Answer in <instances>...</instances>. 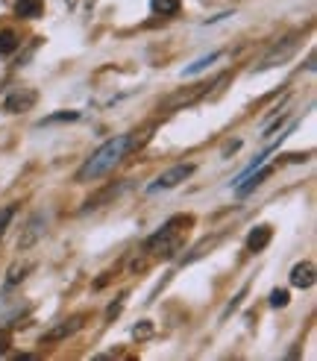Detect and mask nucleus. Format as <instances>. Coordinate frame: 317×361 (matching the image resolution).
I'll return each instance as SVG.
<instances>
[{"label": "nucleus", "mask_w": 317, "mask_h": 361, "mask_svg": "<svg viewBox=\"0 0 317 361\" xmlns=\"http://www.w3.org/2000/svg\"><path fill=\"white\" fill-rule=\"evenodd\" d=\"M130 150H132V135L130 133L109 138V141L100 144V147L82 161V168L77 171V183H97L100 176L115 171Z\"/></svg>", "instance_id": "1"}, {"label": "nucleus", "mask_w": 317, "mask_h": 361, "mask_svg": "<svg viewBox=\"0 0 317 361\" xmlns=\"http://www.w3.org/2000/svg\"><path fill=\"white\" fill-rule=\"evenodd\" d=\"M185 226H191V218H185V214H176V218H170L162 229L156 232V235L147 238L144 250L153 252V256H162V259L176 256L180 247H182V238H185Z\"/></svg>", "instance_id": "2"}, {"label": "nucleus", "mask_w": 317, "mask_h": 361, "mask_svg": "<svg viewBox=\"0 0 317 361\" xmlns=\"http://www.w3.org/2000/svg\"><path fill=\"white\" fill-rule=\"evenodd\" d=\"M294 53H297V39H282V42H276V44L261 56V62L253 68V74H261V71L276 68V65H285V62L294 56Z\"/></svg>", "instance_id": "3"}, {"label": "nucleus", "mask_w": 317, "mask_h": 361, "mask_svg": "<svg viewBox=\"0 0 317 361\" xmlns=\"http://www.w3.org/2000/svg\"><path fill=\"white\" fill-rule=\"evenodd\" d=\"M197 171L194 165H173V168H168L165 173H158L153 183H150V191H168V188H176L180 183H185V179Z\"/></svg>", "instance_id": "4"}, {"label": "nucleus", "mask_w": 317, "mask_h": 361, "mask_svg": "<svg viewBox=\"0 0 317 361\" xmlns=\"http://www.w3.org/2000/svg\"><path fill=\"white\" fill-rule=\"evenodd\" d=\"M35 100H39V94L32 92V88H15L12 94H6L4 100V112L6 115H18V112H30Z\"/></svg>", "instance_id": "5"}, {"label": "nucleus", "mask_w": 317, "mask_h": 361, "mask_svg": "<svg viewBox=\"0 0 317 361\" xmlns=\"http://www.w3.org/2000/svg\"><path fill=\"white\" fill-rule=\"evenodd\" d=\"M44 232H47V218L44 214H32L21 232V238H18V250H30L39 238H44Z\"/></svg>", "instance_id": "6"}, {"label": "nucleus", "mask_w": 317, "mask_h": 361, "mask_svg": "<svg viewBox=\"0 0 317 361\" xmlns=\"http://www.w3.org/2000/svg\"><path fill=\"white\" fill-rule=\"evenodd\" d=\"M268 176H271V168L259 165L256 171H250V173H247L244 179H238V183H235V194H238V197H247L250 191H256V188L264 183V179H268Z\"/></svg>", "instance_id": "7"}, {"label": "nucleus", "mask_w": 317, "mask_h": 361, "mask_svg": "<svg viewBox=\"0 0 317 361\" xmlns=\"http://www.w3.org/2000/svg\"><path fill=\"white\" fill-rule=\"evenodd\" d=\"M288 279H291V285H294V288H299V291H306V288H311V285H314V264H311V262H299V264H294Z\"/></svg>", "instance_id": "8"}, {"label": "nucleus", "mask_w": 317, "mask_h": 361, "mask_svg": "<svg viewBox=\"0 0 317 361\" xmlns=\"http://www.w3.org/2000/svg\"><path fill=\"white\" fill-rule=\"evenodd\" d=\"M80 326H82V317H80V314H77V317H68V320L56 323V326H53V329L44 335V341H50V344H53V341H65V338L74 335Z\"/></svg>", "instance_id": "9"}, {"label": "nucleus", "mask_w": 317, "mask_h": 361, "mask_svg": "<svg viewBox=\"0 0 317 361\" xmlns=\"http://www.w3.org/2000/svg\"><path fill=\"white\" fill-rule=\"evenodd\" d=\"M271 238H273V229L261 224V226L250 229V235H247V250H250V252H261L264 247L271 244Z\"/></svg>", "instance_id": "10"}, {"label": "nucleus", "mask_w": 317, "mask_h": 361, "mask_svg": "<svg viewBox=\"0 0 317 361\" xmlns=\"http://www.w3.org/2000/svg\"><path fill=\"white\" fill-rule=\"evenodd\" d=\"M15 12L18 18H27V21H35L44 12V0H15Z\"/></svg>", "instance_id": "11"}, {"label": "nucleus", "mask_w": 317, "mask_h": 361, "mask_svg": "<svg viewBox=\"0 0 317 361\" xmlns=\"http://www.w3.org/2000/svg\"><path fill=\"white\" fill-rule=\"evenodd\" d=\"M223 56V50H215V53H209V56H203V59H197L194 65H188L185 71H182V77H197V74H203V71L211 65V62H218Z\"/></svg>", "instance_id": "12"}, {"label": "nucleus", "mask_w": 317, "mask_h": 361, "mask_svg": "<svg viewBox=\"0 0 317 361\" xmlns=\"http://www.w3.org/2000/svg\"><path fill=\"white\" fill-rule=\"evenodd\" d=\"M150 9L156 15H162V18H170L182 9V0H150Z\"/></svg>", "instance_id": "13"}, {"label": "nucleus", "mask_w": 317, "mask_h": 361, "mask_svg": "<svg viewBox=\"0 0 317 361\" xmlns=\"http://www.w3.org/2000/svg\"><path fill=\"white\" fill-rule=\"evenodd\" d=\"M18 50V35L12 30H0V56H12Z\"/></svg>", "instance_id": "14"}, {"label": "nucleus", "mask_w": 317, "mask_h": 361, "mask_svg": "<svg viewBox=\"0 0 317 361\" xmlns=\"http://www.w3.org/2000/svg\"><path fill=\"white\" fill-rule=\"evenodd\" d=\"M30 270H32V264H21V267H18V264H15V267L9 270V279H6V288H15L18 282H24V279H27V274H30Z\"/></svg>", "instance_id": "15"}, {"label": "nucleus", "mask_w": 317, "mask_h": 361, "mask_svg": "<svg viewBox=\"0 0 317 361\" xmlns=\"http://www.w3.org/2000/svg\"><path fill=\"white\" fill-rule=\"evenodd\" d=\"M288 291H285V288H276V291L271 294V305H273V309H285V305H288Z\"/></svg>", "instance_id": "16"}, {"label": "nucleus", "mask_w": 317, "mask_h": 361, "mask_svg": "<svg viewBox=\"0 0 317 361\" xmlns=\"http://www.w3.org/2000/svg\"><path fill=\"white\" fill-rule=\"evenodd\" d=\"M80 118V112H59V115H50V118H44L42 121V126L44 123H62V121H77Z\"/></svg>", "instance_id": "17"}, {"label": "nucleus", "mask_w": 317, "mask_h": 361, "mask_svg": "<svg viewBox=\"0 0 317 361\" xmlns=\"http://www.w3.org/2000/svg\"><path fill=\"white\" fill-rule=\"evenodd\" d=\"M15 218V206H6L4 212H0V235L6 232V226H9V221Z\"/></svg>", "instance_id": "18"}, {"label": "nucleus", "mask_w": 317, "mask_h": 361, "mask_svg": "<svg viewBox=\"0 0 317 361\" xmlns=\"http://www.w3.org/2000/svg\"><path fill=\"white\" fill-rule=\"evenodd\" d=\"M132 335H135L138 341H141V338H150V335H153V326H150V323L144 320V323H141V326H135V329H132Z\"/></svg>", "instance_id": "19"}, {"label": "nucleus", "mask_w": 317, "mask_h": 361, "mask_svg": "<svg viewBox=\"0 0 317 361\" xmlns=\"http://www.w3.org/2000/svg\"><path fill=\"white\" fill-rule=\"evenodd\" d=\"M12 347V329H0V353H6Z\"/></svg>", "instance_id": "20"}]
</instances>
